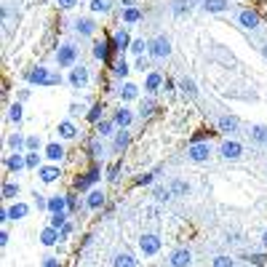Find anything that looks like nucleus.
Listing matches in <instances>:
<instances>
[{
    "instance_id": "nucleus-14",
    "label": "nucleus",
    "mask_w": 267,
    "mask_h": 267,
    "mask_svg": "<svg viewBox=\"0 0 267 267\" xmlns=\"http://www.w3.org/2000/svg\"><path fill=\"white\" fill-rule=\"evenodd\" d=\"M45 158L54 160V163H56V160H62V158H64V147L59 145V142H51V145H45Z\"/></svg>"
},
{
    "instance_id": "nucleus-23",
    "label": "nucleus",
    "mask_w": 267,
    "mask_h": 267,
    "mask_svg": "<svg viewBox=\"0 0 267 267\" xmlns=\"http://www.w3.org/2000/svg\"><path fill=\"white\" fill-rule=\"evenodd\" d=\"M91 11L94 14H110L113 11V0H91Z\"/></svg>"
},
{
    "instance_id": "nucleus-37",
    "label": "nucleus",
    "mask_w": 267,
    "mask_h": 267,
    "mask_svg": "<svg viewBox=\"0 0 267 267\" xmlns=\"http://www.w3.org/2000/svg\"><path fill=\"white\" fill-rule=\"evenodd\" d=\"M16 195H19V185H14V182L3 185V198H16Z\"/></svg>"
},
{
    "instance_id": "nucleus-43",
    "label": "nucleus",
    "mask_w": 267,
    "mask_h": 267,
    "mask_svg": "<svg viewBox=\"0 0 267 267\" xmlns=\"http://www.w3.org/2000/svg\"><path fill=\"white\" fill-rule=\"evenodd\" d=\"M128 73H131V70H128V64H126V59H120L118 64H115V75H118V77H126Z\"/></svg>"
},
{
    "instance_id": "nucleus-28",
    "label": "nucleus",
    "mask_w": 267,
    "mask_h": 267,
    "mask_svg": "<svg viewBox=\"0 0 267 267\" xmlns=\"http://www.w3.org/2000/svg\"><path fill=\"white\" fill-rule=\"evenodd\" d=\"M59 136L62 139H75L77 131H75V126L70 120H64V123H59Z\"/></svg>"
},
{
    "instance_id": "nucleus-48",
    "label": "nucleus",
    "mask_w": 267,
    "mask_h": 267,
    "mask_svg": "<svg viewBox=\"0 0 267 267\" xmlns=\"http://www.w3.org/2000/svg\"><path fill=\"white\" fill-rule=\"evenodd\" d=\"M38 163H40V160H38V153H30L27 155V168H38Z\"/></svg>"
},
{
    "instance_id": "nucleus-45",
    "label": "nucleus",
    "mask_w": 267,
    "mask_h": 267,
    "mask_svg": "<svg viewBox=\"0 0 267 267\" xmlns=\"http://www.w3.org/2000/svg\"><path fill=\"white\" fill-rule=\"evenodd\" d=\"M24 145H27V139H22V136H19V134H14V136H11V147H14V150L24 147Z\"/></svg>"
},
{
    "instance_id": "nucleus-20",
    "label": "nucleus",
    "mask_w": 267,
    "mask_h": 267,
    "mask_svg": "<svg viewBox=\"0 0 267 267\" xmlns=\"http://www.w3.org/2000/svg\"><path fill=\"white\" fill-rule=\"evenodd\" d=\"M179 91L185 96H190V99H195L198 96V88H195V80H190V77H182L179 80Z\"/></svg>"
},
{
    "instance_id": "nucleus-26",
    "label": "nucleus",
    "mask_w": 267,
    "mask_h": 267,
    "mask_svg": "<svg viewBox=\"0 0 267 267\" xmlns=\"http://www.w3.org/2000/svg\"><path fill=\"white\" fill-rule=\"evenodd\" d=\"M102 203H104V192H102V190H91L86 206H88V208H99Z\"/></svg>"
},
{
    "instance_id": "nucleus-39",
    "label": "nucleus",
    "mask_w": 267,
    "mask_h": 267,
    "mask_svg": "<svg viewBox=\"0 0 267 267\" xmlns=\"http://www.w3.org/2000/svg\"><path fill=\"white\" fill-rule=\"evenodd\" d=\"M91 155H94V158H102V155H104V150H102V136H96V139L91 142Z\"/></svg>"
},
{
    "instance_id": "nucleus-32",
    "label": "nucleus",
    "mask_w": 267,
    "mask_h": 267,
    "mask_svg": "<svg viewBox=\"0 0 267 267\" xmlns=\"http://www.w3.org/2000/svg\"><path fill=\"white\" fill-rule=\"evenodd\" d=\"M102 113H104V110H102V104H94V107L88 110L86 120H88V123H102Z\"/></svg>"
},
{
    "instance_id": "nucleus-31",
    "label": "nucleus",
    "mask_w": 267,
    "mask_h": 267,
    "mask_svg": "<svg viewBox=\"0 0 267 267\" xmlns=\"http://www.w3.org/2000/svg\"><path fill=\"white\" fill-rule=\"evenodd\" d=\"M24 166H27V158H22L19 153L8 158V168H11V171H19V168H24Z\"/></svg>"
},
{
    "instance_id": "nucleus-36",
    "label": "nucleus",
    "mask_w": 267,
    "mask_h": 267,
    "mask_svg": "<svg viewBox=\"0 0 267 267\" xmlns=\"http://www.w3.org/2000/svg\"><path fill=\"white\" fill-rule=\"evenodd\" d=\"M171 192L174 195H187V192H190V185H187V182H182V179H177L171 185Z\"/></svg>"
},
{
    "instance_id": "nucleus-53",
    "label": "nucleus",
    "mask_w": 267,
    "mask_h": 267,
    "mask_svg": "<svg viewBox=\"0 0 267 267\" xmlns=\"http://www.w3.org/2000/svg\"><path fill=\"white\" fill-rule=\"evenodd\" d=\"M43 267H59V262H56V259H45Z\"/></svg>"
},
{
    "instance_id": "nucleus-30",
    "label": "nucleus",
    "mask_w": 267,
    "mask_h": 267,
    "mask_svg": "<svg viewBox=\"0 0 267 267\" xmlns=\"http://www.w3.org/2000/svg\"><path fill=\"white\" fill-rule=\"evenodd\" d=\"M27 211H30V208L24 206V203H16V206H11V208H8L11 219H24V217H27Z\"/></svg>"
},
{
    "instance_id": "nucleus-24",
    "label": "nucleus",
    "mask_w": 267,
    "mask_h": 267,
    "mask_svg": "<svg viewBox=\"0 0 267 267\" xmlns=\"http://www.w3.org/2000/svg\"><path fill=\"white\" fill-rule=\"evenodd\" d=\"M56 177H59V168H56V166H43V168H40V179L45 182V185L56 182Z\"/></svg>"
},
{
    "instance_id": "nucleus-49",
    "label": "nucleus",
    "mask_w": 267,
    "mask_h": 267,
    "mask_svg": "<svg viewBox=\"0 0 267 267\" xmlns=\"http://www.w3.org/2000/svg\"><path fill=\"white\" fill-rule=\"evenodd\" d=\"M153 177L155 174H142V177L136 179V185H153Z\"/></svg>"
},
{
    "instance_id": "nucleus-29",
    "label": "nucleus",
    "mask_w": 267,
    "mask_h": 267,
    "mask_svg": "<svg viewBox=\"0 0 267 267\" xmlns=\"http://www.w3.org/2000/svg\"><path fill=\"white\" fill-rule=\"evenodd\" d=\"M142 14H139V8H134V5H128L126 11H123V22H128V24H134V22H139Z\"/></svg>"
},
{
    "instance_id": "nucleus-52",
    "label": "nucleus",
    "mask_w": 267,
    "mask_h": 267,
    "mask_svg": "<svg viewBox=\"0 0 267 267\" xmlns=\"http://www.w3.org/2000/svg\"><path fill=\"white\" fill-rule=\"evenodd\" d=\"M35 206H38V208H48V200H45L43 195H38V192H35Z\"/></svg>"
},
{
    "instance_id": "nucleus-4",
    "label": "nucleus",
    "mask_w": 267,
    "mask_h": 267,
    "mask_svg": "<svg viewBox=\"0 0 267 267\" xmlns=\"http://www.w3.org/2000/svg\"><path fill=\"white\" fill-rule=\"evenodd\" d=\"M77 59V48H75V43H64L59 51H56V64L59 67H73Z\"/></svg>"
},
{
    "instance_id": "nucleus-5",
    "label": "nucleus",
    "mask_w": 267,
    "mask_h": 267,
    "mask_svg": "<svg viewBox=\"0 0 267 267\" xmlns=\"http://www.w3.org/2000/svg\"><path fill=\"white\" fill-rule=\"evenodd\" d=\"M219 155H222L225 160H238L240 155H243V145L235 142V139H227V142L219 145Z\"/></svg>"
},
{
    "instance_id": "nucleus-2",
    "label": "nucleus",
    "mask_w": 267,
    "mask_h": 267,
    "mask_svg": "<svg viewBox=\"0 0 267 267\" xmlns=\"http://www.w3.org/2000/svg\"><path fill=\"white\" fill-rule=\"evenodd\" d=\"M147 48H150V56H155V59H166V56H171V40H168L166 35L153 38V40L147 43Z\"/></svg>"
},
{
    "instance_id": "nucleus-27",
    "label": "nucleus",
    "mask_w": 267,
    "mask_h": 267,
    "mask_svg": "<svg viewBox=\"0 0 267 267\" xmlns=\"http://www.w3.org/2000/svg\"><path fill=\"white\" fill-rule=\"evenodd\" d=\"M128 142H131V134H128L126 128H120L118 136H115V150H118V153H120V150H126Z\"/></svg>"
},
{
    "instance_id": "nucleus-9",
    "label": "nucleus",
    "mask_w": 267,
    "mask_h": 267,
    "mask_svg": "<svg viewBox=\"0 0 267 267\" xmlns=\"http://www.w3.org/2000/svg\"><path fill=\"white\" fill-rule=\"evenodd\" d=\"M70 86H73V88H83V86H88V70L83 67V64L73 67V73H70Z\"/></svg>"
},
{
    "instance_id": "nucleus-47",
    "label": "nucleus",
    "mask_w": 267,
    "mask_h": 267,
    "mask_svg": "<svg viewBox=\"0 0 267 267\" xmlns=\"http://www.w3.org/2000/svg\"><path fill=\"white\" fill-rule=\"evenodd\" d=\"M155 110V102L153 99H147V102H142V115H150Z\"/></svg>"
},
{
    "instance_id": "nucleus-54",
    "label": "nucleus",
    "mask_w": 267,
    "mask_h": 267,
    "mask_svg": "<svg viewBox=\"0 0 267 267\" xmlns=\"http://www.w3.org/2000/svg\"><path fill=\"white\" fill-rule=\"evenodd\" d=\"M262 243H265V249H267V230L262 232Z\"/></svg>"
},
{
    "instance_id": "nucleus-42",
    "label": "nucleus",
    "mask_w": 267,
    "mask_h": 267,
    "mask_svg": "<svg viewBox=\"0 0 267 267\" xmlns=\"http://www.w3.org/2000/svg\"><path fill=\"white\" fill-rule=\"evenodd\" d=\"M145 48H147V45H145V40H142V38H136V40H131V51H134L136 56H142V54H145Z\"/></svg>"
},
{
    "instance_id": "nucleus-15",
    "label": "nucleus",
    "mask_w": 267,
    "mask_h": 267,
    "mask_svg": "<svg viewBox=\"0 0 267 267\" xmlns=\"http://www.w3.org/2000/svg\"><path fill=\"white\" fill-rule=\"evenodd\" d=\"M67 206L70 203H67V198H64V195H54V198H48V211L51 214H62Z\"/></svg>"
},
{
    "instance_id": "nucleus-46",
    "label": "nucleus",
    "mask_w": 267,
    "mask_h": 267,
    "mask_svg": "<svg viewBox=\"0 0 267 267\" xmlns=\"http://www.w3.org/2000/svg\"><path fill=\"white\" fill-rule=\"evenodd\" d=\"M38 147H40V139H38V136H27V150L30 153H35Z\"/></svg>"
},
{
    "instance_id": "nucleus-50",
    "label": "nucleus",
    "mask_w": 267,
    "mask_h": 267,
    "mask_svg": "<svg viewBox=\"0 0 267 267\" xmlns=\"http://www.w3.org/2000/svg\"><path fill=\"white\" fill-rule=\"evenodd\" d=\"M75 5H77V0H59V8H64V11L75 8Z\"/></svg>"
},
{
    "instance_id": "nucleus-44",
    "label": "nucleus",
    "mask_w": 267,
    "mask_h": 267,
    "mask_svg": "<svg viewBox=\"0 0 267 267\" xmlns=\"http://www.w3.org/2000/svg\"><path fill=\"white\" fill-rule=\"evenodd\" d=\"M155 198H158L160 203H163V200L171 198V190H163V187H155Z\"/></svg>"
},
{
    "instance_id": "nucleus-22",
    "label": "nucleus",
    "mask_w": 267,
    "mask_h": 267,
    "mask_svg": "<svg viewBox=\"0 0 267 267\" xmlns=\"http://www.w3.org/2000/svg\"><path fill=\"white\" fill-rule=\"evenodd\" d=\"M94 56H96L99 62H107V59H110V43H107V40L94 43Z\"/></svg>"
},
{
    "instance_id": "nucleus-35",
    "label": "nucleus",
    "mask_w": 267,
    "mask_h": 267,
    "mask_svg": "<svg viewBox=\"0 0 267 267\" xmlns=\"http://www.w3.org/2000/svg\"><path fill=\"white\" fill-rule=\"evenodd\" d=\"M136 94H139V88H136L134 86V83H126V86H123V91H120V96H123V99H136Z\"/></svg>"
},
{
    "instance_id": "nucleus-12",
    "label": "nucleus",
    "mask_w": 267,
    "mask_h": 267,
    "mask_svg": "<svg viewBox=\"0 0 267 267\" xmlns=\"http://www.w3.org/2000/svg\"><path fill=\"white\" fill-rule=\"evenodd\" d=\"M113 45H115V51H126V48H131V38H128L126 27L118 30V32L113 35Z\"/></svg>"
},
{
    "instance_id": "nucleus-17",
    "label": "nucleus",
    "mask_w": 267,
    "mask_h": 267,
    "mask_svg": "<svg viewBox=\"0 0 267 267\" xmlns=\"http://www.w3.org/2000/svg\"><path fill=\"white\" fill-rule=\"evenodd\" d=\"M113 265L115 267H136V259L128 251H118V254H115V259H113Z\"/></svg>"
},
{
    "instance_id": "nucleus-19",
    "label": "nucleus",
    "mask_w": 267,
    "mask_h": 267,
    "mask_svg": "<svg viewBox=\"0 0 267 267\" xmlns=\"http://www.w3.org/2000/svg\"><path fill=\"white\" fill-rule=\"evenodd\" d=\"M160 86H163V75H160V73H150L147 80H145V88L153 94V91H158Z\"/></svg>"
},
{
    "instance_id": "nucleus-3",
    "label": "nucleus",
    "mask_w": 267,
    "mask_h": 267,
    "mask_svg": "<svg viewBox=\"0 0 267 267\" xmlns=\"http://www.w3.org/2000/svg\"><path fill=\"white\" fill-rule=\"evenodd\" d=\"M139 251L145 254V257H155V254L160 251V238L155 235V232H145V235L139 238Z\"/></svg>"
},
{
    "instance_id": "nucleus-18",
    "label": "nucleus",
    "mask_w": 267,
    "mask_h": 267,
    "mask_svg": "<svg viewBox=\"0 0 267 267\" xmlns=\"http://www.w3.org/2000/svg\"><path fill=\"white\" fill-rule=\"evenodd\" d=\"M219 128H222L225 134H235L238 131V118H232V115H222V118H219Z\"/></svg>"
},
{
    "instance_id": "nucleus-8",
    "label": "nucleus",
    "mask_w": 267,
    "mask_h": 267,
    "mask_svg": "<svg viewBox=\"0 0 267 267\" xmlns=\"http://www.w3.org/2000/svg\"><path fill=\"white\" fill-rule=\"evenodd\" d=\"M238 22H240V27H246V30H257L259 27V14L251 11V8H243V11H238Z\"/></svg>"
},
{
    "instance_id": "nucleus-13",
    "label": "nucleus",
    "mask_w": 267,
    "mask_h": 267,
    "mask_svg": "<svg viewBox=\"0 0 267 267\" xmlns=\"http://www.w3.org/2000/svg\"><path fill=\"white\" fill-rule=\"evenodd\" d=\"M94 30H96L94 19H77V22H75V32H77V35H83V38L94 35Z\"/></svg>"
},
{
    "instance_id": "nucleus-1",
    "label": "nucleus",
    "mask_w": 267,
    "mask_h": 267,
    "mask_svg": "<svg viewBox=\"0 0 267 267\" xmlns=\"http://www.w3.org/2000/svg\"><path fill=\"white\" fill-rule=\"evenodd\" d=\"M27 80L30 83H38V86H59L62 77L54 75V73H48L45 67H38V70H32V73H27Z\"/></svg>"
},
{
    "instance_id": "nucleus-33",
    "label": "nucleus",
    "mask_w": 267,
    "mask_h": 267,
    "mask_svg": "<svg viewBox=\"0 0 267 267\" xmlns=\"http://www.w3.org/2000/svg\"><path fill=\"white\" fill-rule=\"evenodd\" d=\"M171 11H174L177 16L190 14V3H187V0H174V3H171Z\"/></svg>"
},
{
    "instance_id": "nucleus-25",
    "label": "nucleus",
    "mask_w": 267,
    "mask_h": 267,
    "mask_svg": "<svg viewBox=\"0 0 267 267\" xmlns=\"http://www.w3.org/2000/svg\"><path fill=\"white\" fill-rule=\"evenodd\" d=\"M251 139L257 145H267V126H251Z\"/></svg>"
},
{
    "instance_id": "nucleus-38",
    "label": "nucleus",
    "mask_w": 267,
    "mask_h": 267,
    "mask_svg": "<svg viewBox=\"0 0 267 267\" xmlns=\"http://www.w3.org/2000/svg\"><path fill=\"white\" fill-rule=\"evenodd\" d=\"M8 118L14 120V123H22V104H11V110H8Z\"/></svg>"
},
{
    "instance_id": "nucleus-55",
    "label": "nucleus",
    "mask_w": 267,
    "mask_h": 267,
    "mask_svg": "<svg viewBox=\"0 0 267 267\" xmlns=\"http://www.w3.org/2000/svg\"><path fill=\"white\" fill-rule=\"evenodd\" d=\"M262 56H265V59H267V43L262 45Z\"/></svg>"
},
{
    "instance_id": "nucleus-11",
    "label": "nucleus",
    "mask_w": 267,
    "mask_h": 267,
    "mask_svg": "<svg viewBox=\"0 0 267 267\" xmlns=\"http://www.w3.org/2000/svg\"><path fill=\"white\" fill-rule=\"evenodd\" d=\"M203 11L206 14H222V11L230 8V0H203Z\"/></svg>"
},
{
    "instance_id": "nucleus-10",
    "label": "nucleus",
    "mask_w": 267,
    "mask_h": 267,
    "mask_svg": "<svg viewBox=\"0 0 267 267\" xmlns=\"http://www.w3.org/2000/svg\"><path fill=\"white\" fill-rule=\"evenodd\" d=\"M99 177H102V174H99V168H91V171L86 174V177H80V179L75 182V187H77L80 192H86L88 187H94L96 182H99Z\"/></svg>"
},
{
    "instance_id": "nucleus-7",
    "label": "nucleus",
    "mask_w": 267,
    "mask_h": 267,
    "mask_svg": "<svg viewBox=\"0 0 267 267\" xmlns=\"http://www.w3.org/2000/svg\"><path fill=\"white\" fill-rule=\"evenodd\" d=\"M168 265L171 267H190L192 265V251L190 249H177L171 254V259H168Z\"/></svg>"
},
{
    "instance_id": "nucleus-40",
    "label": "nucleus",
    "mask_w": 267,
    "mask_h": 267,
    "mask_svg": "<svg viewBox=\"0 0 267 267\" xmlns=\"http://www.w3.org/2000/svg\"><path fill=\"white\" fill-rule=\"evenodd\" d=\"M67 225V214H54V217H51V227H56V230H59V227H64Z\"/></svg>"
},
{
    "instance_id": "nucleus-56",
    "label": "nucleus",
    "mask_w": 267,
    "mask_h": 267,
    "mask_svg": "<svg viewBox=\"0 0 267 267\" xmlns=\"http://www.w3.org/2000/svg\"><path fill=\"white\" fill-rule=\"evenodd\" d=\"M123 3H126V5H134V3H136V0H123Z\"/></svg>"
},
{
    "instance_id": "nucleus-51",
    "label": "nucleus",
    "mask_w": 267,
    "mask_h": 267,
    "mask_svg": "<svg viewBox=\"0 0 267 267\" xmlns=\"http://www.w3.org/2000/svg\"><path fill=\"white\" fill-rule=\"evenodd\" d=\"M118 174H120V163H115L113 168H110V177H107V179H110V182H115V179H118Z\"/></svg>"
},
{
    "instance_id": "nucleus-34",
    "label": "nucleus",
    "mask_w": 267,
    "mask_h": 267,
    "mask_svg": "<svg viewBox=\"0 0 267 267\" xmlns=\"http://www.w3.org/2000/svg\"><path fill=\"white\" fill-rule=\"evenodd\" d=\"M211 267H235V259H232V257H225V254H219V257H214Z\"/></svg>"
},
{
    "instance_id": "nucleus-21",
    "label": "nucleus",
    "mask_w": 267,
    "mask_h": 267,
    "mask_svg": "<svg viewBox=\"0 0 267 267\" xmlns=\"http://www.w3.org/2000/svg\"><path fill=\"white\" fill-rule=\"evenodd\" d=\"M131 118H134V115H131V110H126V107H123V110H118V113H115V126L128 128V126H131Z\"/></svg>"
},
{
    "instance_id": "nucleus-16",
    "label": "nucleus",
    "mask_w": 267,
    "mask_h": 267,
    "mask_svg": "<svg viewBox=\"0 0 267 267\" xmlns=\"http://www.w3.org/2000/svg\"><path fill=\"white\" fill-rule=\"evenodd\" d=\"M40 240H43L45 246H54V243H59V240H62V235H59L56 227H45V230L40 232Z\"/></svg>"
},
{
    "instance_id": "nucleus-6",
    "label": "nucleus",
    "mask_w": 267,
    "mask_h": 267,
    "mask_svg": "<svg viewBox=\"0 0 267 267\" xmlns=\"http://www.w3.org/2000/svg\"><path fill=\"white\" fill-rule=\"evenodd\" d=\"M187 158L192 160V163H203V160L211 158V145L208 142H198V145H192L187 150Z\"/></svg>"
},
{
    "instance_id": "nucleus-41",
    "label": "nucleus",
    "mask_w": 267,
    "mask_h": 267,
    "mask_svg": "<svg viewBox=\"0 0 267 267\" xmlns=\"http://www.w3.org/2000/svg\"><path fill=\"white\" fill-rule=\"evenodd\" d=\"M113 126H115V120H102L99 123V136H110L113 134Z\"/></svg>"
}]
</instances>
